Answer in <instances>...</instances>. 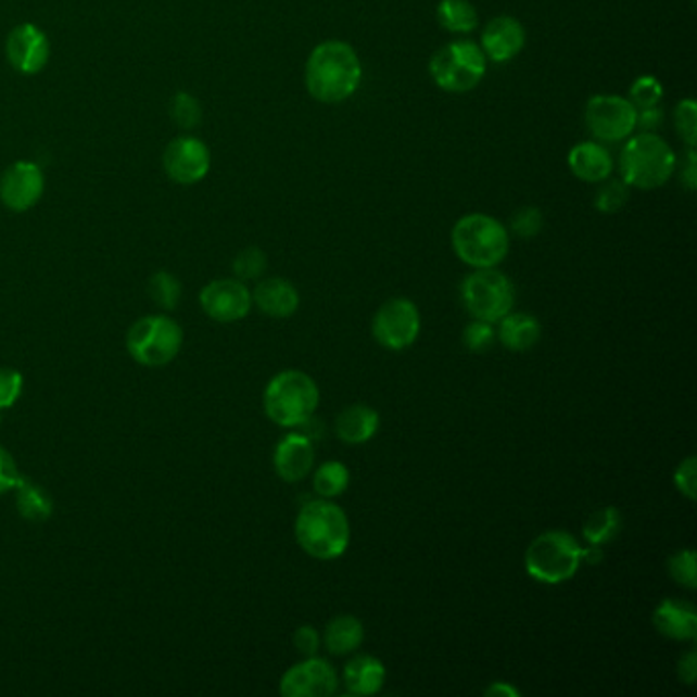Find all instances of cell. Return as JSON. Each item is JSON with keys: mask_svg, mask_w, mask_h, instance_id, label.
<instances>
[{"mask_svg": "<svg viewBox=\"0 0 697 697\" xmlns=\"http://www.w3.org/2000/svg\"><path fill=\"white\" fill-rule=\"evenodd\" d=\"M363 62L356 50L338 39L315 46L305 64V87L317 103L340 105L360 88Z\"/></svg>", "mask_w": 697, "mask_h": 697, "instance_id": "cell-1", "label": "cell"}, {"mask_svg": "<svg viewBox=\"0 0 697 697\" xmlns=\"http://www.w3.org/2000/svg\"><path fill=\"white\" fill-rule=\"evenodd\" d=\"M350 522L346 511L330 499L317 497L301 507L295 520L299 546L319 560L340 558L350 546Z\"/></svg>", "mask_w": 697, "mask_h": 697, "instance_id": "cell-2", "label": "cell"}, {"mask_svg": "<svg viewBox=\"0 0 697 697\" xmlns=\"http://www.w3.org/2000/svg\"><path fill=\"white\" fill-rule=\"evenodd\" d=\"M620 178L630 189L655 191L664 187L677 168L673 148L655 131L630 136L618 160Z\"/></svg>", "mask_w": 697, "mask_h": 697, "instance_id": "cell-3", "label": "cell"}, {"mask_svg": "<svg viewBox=\"0 0 697 697\" xmlns=\"http://www.w3.org/2000/svg\"><path fill=\"white\" fill-rule=\"evenodd\" d=\"M454 254L471 268H495L509 252L507 227L485 213L460 217L451 233Z\"/></svg>", "mask_w": 697, "mask_h": 697, "instance_id": "cell-4", "label": "cell"}, {"mask_svg": "<svg viewBox=\"0 0 697 697\" xmlns=\"http://www.w3.org/2000/svg\"><path fill=\"white\" fill-rule=\"evenodd\" d=\"M319 386L303 370H282L264 389V411L280 428H301L314 418Z\"/></svg>", "mask_w": 697, "mask_h": 697, "instance_id": "cell-5", "label": "cell"}, {"mask_svg": "<svg viewBox=\"0 0 697 697\" xmlns=\"http://www.w3.org/2000/svg\"><path fill=\"white\" fill-rule=\"evenodd\" d=\"M583 546L571 532L548 530L528 544L523 565L532 579L546 585H558L573 579L581 567Z\"/></svg>", "mask_w": 697, "mask_h": 697, "instance_id": "cell-6", "label": "cell"}, {"mask_svg": "<svg viewBox=\"0 0 697 697\" xmlns=\"http://www.w3.org/2000/svg\"><path fill=\"white\" fill-rule=\"evenodd\" d=\"M428 68L438 88L462 94L481 85L487 74V58L474 41L456 39L432 55Z\"/></svg>", "mask_w": 697, "mask_h": 697, "instance_id": "cell-7", "label": "cell"}, {"mask_svg": "<svg viewBox=\"0 0 697 697\" xmlns=\"http://www.w3.org/2000/svg\"><path fill=\"white\" fill-rule=\"evenodd\" d=\"M182 328L166 315H148L127 331V352L143 367H164L182 348Z\"/></svg>", "mask_w": 697, "mask_h": 697, "instance_id": "cell-8", "label": "cell"}, {"mask_svg": "<svg viewBox=\"0 0 697 697\" xmlns=\"http://www.w3.org/2000/svg\"><path fill=\"white\" fill-rule=\"evenodd\" d=\"M462 305L474 319L497 324L514 309L516 287L511 279L495 268H474L460 284Z\"/></svg>", "mask_w": 697, "mask_h": 697, "instance_id": "cell-9", "label": "cell"}, {"mask_svg": "<svg viewBox=\"0 0 697 697\" xmlns=\"http://www.w3.org/2000/svg\"><path fill=\"white\" fill-rule=\"evenodd\" d=\"M638 109L626 97L595 94L585 106V125L599 143H618L636 131Z\"/></svg>", "mask_w": 697, "mask_h": 697, "instance_id": "cell-10", "label": "cell"}, {"mask_svg": "<svg viewBox=\"0 0 697 697\" xmlns=\"http://www.w3.org/2000/svg\"><path fill=\"white\" fill-rule=\"evenodd\" d=\"M421 331L418 305L411 299L395 296L372 317V335L386 350H405L416 344Z\"/></svg>", "mask_w": 697, "mask_h": 697, "instance_id": "cell-11", "label": "cell"}, {"mask_svg": "<svg viewBox=\"0 0 697 697\" xmlns=\"http://www.w3.org/2000/svg\"><path fill=\"white\" fill-rule=\"evenodd\" d=\"M338 692V673L330 661L321 657H305L293 664L280 680L284 697H330Z\"/></svg>", "mask_w": 697, "mask_h": 697, "instance_id": "cell-12", "label": "cell"}, {"mask_svg": "<svg viewBox=\"0 0 697 697\" xmlns=\"http://www.w3.org/2000/svg\"><path fill=\"white\" fill-rule=\"evenodd\" d=\"M46 189V178L36 162L18 160L0 176V201L7 210L23 213L36 207Z\"/></svg>", "mask_w": 697, "mask_h": 697, "instance_id": "cell-13", "label": "cell"}, {"mask_svg": "<svg viewBox=\"0 0 697 697\" xmlns=\"http://www.w3.org/2000/svg\"><path fill=\"white\" fill-rule=\"evenodd\" d=\"M162 164L168 178L175 180L176 185H194L210 173V148L199 138L180 136L168 143Z\"/></svg>", "mask_w": 697, "mask_h": 697, "instance_id": "cell-14", "label": "cell"}, {"mask_svg": "<svg viewBox=\"0 0 697 697\" xmlns=\"http://www.w3.org/2000/svg\"><path fill=\"white\" fill-rule=\"evenodd\" d=\"M199 301L203 312L219 324H233L244 319L254 305L250 289L240 279L213 280L201 291Z\"/></svg>", "mask_w": 697, "mask_h": 697, "instance_id": "cell-15", "label": "cell"}, {"mask_svg": "<svg viewBox=\"0 0 697 697\" xmlns=\"http://www.w3.org/2000/svg\"><path fill=\"white\" fill-rule=\"evenodd\" d=\"M50 39L34 23L17 25L7 37V58L21 74L31 76L43 71L50 62Z\"/></svg>", "mask_w": 697, "mask_h": 697, "instance_id": "cell-16", "label": "cell"}, {"mask_svg": "<svg viewBox=\"0 0 697 697\" xmlns=\"http://www.w3.org/2000/svg\"><path fill=\"white\" fill-rule=\"evenodd\" d=\"M525 29L516 17H493L481 34V50L495 64H506L522 53Z\"/></svg>", "mask_w": 697, "mask_h": 697, "instance_id": "cell-17", "label": "cell"}, {"mask_svg": "<svg viewBox=\"0 0 697 697\" xmlns=\"http://www.w3.org/2000/svg\"><path fill=\"white\" fill-rule=\"evenodd\" d=\"M275 471L287 483L303 481L315 465L314 440L301 432H291L275 448Z\"/></svg>", "mask_w": 697, "mask_h": 697, "instance_id": "cell-18", "label": "cell"}, {"mask_svg": "<svg viewBox=\"0 0 697 697\" xmlns=\"http://www.w3.org/2000/svg\"><path fill=\"white\" fill-rule=\"evenodd\" d=\"M652 624L664 638L692 643L697 636V611L692 604L680 599H662L652 611Z\"/></svg>", "mask_w": 697, "mask_h": 697, "instance_id": "cell-19", "label": "cell"}, {"mask_svg": "<svg viewBox=\"0 0 697 697\" xmlns=\"http://www.w3.org/2000/svg\"><path fill=\"white\" fill-rule=\"evenodd\" d=\"M571 173L590 185H599L613 173V157L610 150L599 141H579L569 152Z\"/></svg>", "mask_w": 697, "mask_h": 697, "instance_id": "cell-20", "label": "cell"}, {"mask_svg": "<svg viewBox=\"0 0 697 697\" xmlns=\"http://www.w3.org/2000/svg\"><path fill=\"white\" fill-rule=\"evenodd\" d=\"M252 303L268 317L287 319V317L295 315L301 296L291 280L273 277V279L261 280L256 284V289L252 293Z\"/></svg>", "mask_w": 697, "mask_h": 697, "instance_id": "cell-21", "label": "cell"}, {"mask_svg": "<svg viewBox=\"0 0 697 697\" xmlns=\"http://www.w3.org/2000/svg\"><path fill=\"white\" fill-rule=\"evenodd\" d=\"M386 669L383 661L372 655H356L344 667L342 681L350 696H377L383 689Z\"/></svg>", "mask_w": 697, "mask_h": 697, "instance_id": "cell-22", "label": "cell"}, {"mask_svg": "<svg viewBox=\"0 0 697 697\" xmlns=\"http://www.w3.org/2000/svg\"><path fill=\"white\" fill-rule=\"evenodd\" d=\"M497 340L511 352H528L534 348L542 338V326L538 317L525 312H509L497 321L495 330Z\"/></svg>", "mask_w": 697, "mask_h": 697, "instance_id": "cell-23", "label": "cell"}, {"mask_svg": "<svg viewBox=\"0 0 697 697\" xmlns=\"http://www.w3.org/2000/svg\"><path fill=\"white\" fill-rule=\"evenodd\" d=\"M381 418L377 409L356 403L342 409L335 418V434L346 444H365L377 436Z\"/></svg>", "mask_w": 697, "mask_h": 697, "instance_id": "cell-24", "label": "cell"}, {"mask_svg": "<svg viewBox=\"0 0 697 697\" xmlns=\"http://www.w3.org/2000/svg\"><path fill=\"white\" fill-rule=\"evenodd\" d=\"M365 641V626L356 616L342 613L330 620L324 630L321 643L333 657H346L358 650Z\"/></svg>", "mask_w": 697, "mask_h": 697, "instance_id": "cell-25", "label": "cell"}, {"mask_svg": "<svg viewBox=\"0 0 697 697\" xmlns=\"http://www.w3.org/2000/svg\"><path fill=\"white\" fill-rule=\"evenodd\" d=\"M436 18L442 29L458 36L472 34L479 27V13L471 0H440Z\"/></svg>", "mask_w": 697, "mask_h": 697, "instance_id": "cell-26", "label": "cell"}, {"mask_svg": "<svg viewBox=\"0 0 697 697\" xmlns=\"http://www.w3.org/2000/svg\"><path fill=\"white\" fill-rule=\"evenodd\" d=\"M17 509L18 514L29 522H46L53 511L52 497L46 493V489L39 487L34 481L21 477L17 485Z\"/></svg>", "mask_w": 697, "mask_h": 697, "instance_id": "cell-27", "label": "cell"}, {"mask_svg": "<svg viewBox=\"0 0 697 697\" xmlns=\"http://www.w3.org/2000/svg\"><path fill=\"white\" fill-rule=\"evenodd\" d=\"M622 528V514L613 506L601 507L590 514L583 523V538L592 546H604L620 534Z\"/></svg>", "mask_w": 697, "mask_h": 697, "instance_id": "cell-28", "label": "cell"}, {"mask_svg": "<svg viewBox=\"0 0 697 697\" xmlns=\"http://www.w3.org/2000/svg\"><path fill=\"white\" fill-rule=\"evenodd\" d=\"M350 485V471L344 462L328 460L315 469L314 491L317 497L335 499L340 497Z\"/></svg>", "mask_w": 697, "mask_h": 697, "instance_id": "cell-29", "label": "cell"}, {"mask_svg": "<svg viewBox=\"0 0 697 697\" xmlns=\"http://www.w3.org/2000/svg\"><path fill=\"white\" fill-rule=\"evenodd\" d=\"M630 199V187L622 178H606L604 182H599V189L595 192L593 199V207L604 213V215H611L622 210Z\"/></svg>", "mask_w": 697, "mask_h": 697, "instance_id": "cell-30", "label": "cell"}, {"mask_svg": "<svg viewBox=\"0 0 697 697\" xmlns=\"http://www.w3.org/2000/svg\"><path fill=\"white\" fill-rule=\"evenodd\" d=\"M669 575L673 576L681 587L694 592L697 587L696 550L683 548L669 558Z\"/></svg>", "mask_w": 697, "mask_h": 697, "instance_id": "cell-31", "label": "cell"}, {"mask_svg": "<svg viewBox=\"0 0 697 697\" xmlns=\"http://www.w3.org/2000/svg\"><path fill=\"white\" fill-rule=\"evenodd\" d=\"M662 97H664V88L659 78L641 76L632 83L628 99L636 109H650V106L661 105Z\"/></svg>", "mask_w": 697, "mask_h": 697, "instance_id": "cell-32", "label": "cell"}, {"mask_svg": "<svg viewBox=\"0 0 697 697\" xmlns=\"http://www.w3.org/2000/svg\"><path fill=\"white\" fill-rule=\"evenodd\" d=\"M266 266H268L266 254L262 252L261 248L250 245L236 256L233 273L240 280H256L266 273Z\"/></svg>", "mask_w": 697, "mask_h": 697, "instance_id": "cell-33", "label": "cell"}, {"mask_svg": "<svg viewBox=\"0 0 697 697\" xmlns=\"http://www.w3.org/2000/svg\"><path fill=\"white\" fill-rule=\"evenodd\" d=\"M148 293L156 301L160 307L164 309H175L178 299H180V284L178 280L170 275L160 270L152 279H150V289Z\"/></svg>", "mask_w": 697, "mask_h": 697, "instance_id": "cell-34", "label": "cell"}, {"mask_svg": "<svg viewBox=\"0 0 697 697\" xmlns=\"http://www.w3.org/2000/svg\"><path fill=\"white\" fill-rule=\"evenodd\" d=\"M170 117L180 129H192L201 123V106L189 92H178L170 101Z\"/></svg>", "mask_w": 697, "mask_h": 697, "instance_id": "cell-35", "label": "cell"}, {"mask_svg": "<svg viewBox=\"0 0 697 697\" xmlns=\"http://www.w3.org/2000/svg\"><path fill=\"white\" fill-rule=\"evenodd\" d=\"M542 227H544V215L538 207H532V205L516 211L509 221V231H514L522 240L536 238L541 233Z\"/></svg>", "mask_w": 697, "mask_h": 697, "instance_id": "cell-36", "label": "cell"}, {"mask_svg": "<svg viewBox=\"0 0 697 697\" xmlns=\"http://www.w3.org/2000/svg\"><path fill=\"white\" fill-rule=\"evenodd\" d=\"M675 129L687 148H696L697 141V105L694 99H683L673 113Z\"/></svg>", "mask_w": 697, "mask_h": 697, "instance_id": "cell-37", "label": "cell"}, {"mask_svg": "<svg viewBox=\"0 0 697 697\" xmlns=\"http://www.w3.org/2000/svg\"><path fill=\"white\" fill-rule=\"evenodd\" d=\"M497 335H495V328L493 324H487V321H481V319H474L472 324H469L465 331H462V344L465 348L471 350L474 354H483L487 352L493 344H495Z\"/></svg>", "mask_w": 697, "mask_h": 697, "instance_id": "cell-38", "label": "cell"}, {"mask_svg": "<svg viewBox=\"0 0 697 697\" xmlns=\"http://www.w3.org/2000/svg\"><path fill=\"white\" fill-rule=\"evenodd\" d=\"M673 483L680 491L681 495L689 502L696 499L697 489V460L696 456H687L685 460H681L677 471L673 474Z\"/></svg>", "mask_w": 697, "mask_h": 697, "instance_id": "cell-39", "label": "cell"}, {"mask_svg": "<svg viewBox=\"0 0 697 697\" xmlns=\"http://www.w3.org/2000/svg\"><path fill=\"white\" fill-rule=\"evenodd\" d=\"M23 391V377L13 368H0V409L13 407Z\"/></svg>", "mask_w": 697, "mask_h": 697, "instance_id": "cell-40", "label": "cell"}, {"mask_svg": "<svg viewBox=\"0 0 697 697\" xmlns=\"http://www.w3.org/2000/svg\"><path fill=\"white\" fill-rule=\"evenodd\" d=\"M293 645H295L296 652L303 657H315L319 646H321V634L319 630L314 626H299L293 634Z\"/></svg>", "mask_w": 697, "mask_h": 697, "instance_id": "cell-41", "label": "cell"}, {"mask_svg": "<svg viewBox=\"0 0 697 697\" xmlns=\"http://www.w3.org/2000/svg\"><path fill=\"white\" fill-rule=\"evenodd\" d=\"M18 479H21V474H18L15 458L9 454L7 448L0 446V495L13 491Z\"/></svg>", "mask_w": 697, "mask_h": 697, "instance_id": "cell-42", "label": "cell"}, {"mask_svg": "<svg viewBox=\"0 0 697 697\" xmlns=\"http://www.w3.org/2000/svg\"><path fill=\"white\" fill-rule=\"evenodd\" d=\"M662 111L661 106H650V109H638L636 115V129L641 131H657L661 127Z\"/></svg>", "mask_w": 697, "mask_h": 697, "instance_id": "cell-43", "label": "cell"}, {"mask_svg": "<svg viewBox=\"0 0 697 697\" xmlns=\"http://www.w3.org/2000/svg\"><path fill=\"white\" fill-rule=\"evenodd\" d=\"M677 673H680V680L687 685H694L697 677V655L696 650H689L685 652L680 659V664H677Z\"/></svg>", "mask_w": 697, "mask_h": 697, "instance_id": "cell-44", "label": "cell"}, {"mask_svg": "<svg viewBox=\"0 0 697 697\" xmlns=\"http://www.w3.org/2000/svg\"><path fill=\"white\" fill-rule=\"evenodd\" d=\"M687 164H685V170H683V182L689 191H696L697 189V173H696V148H687Z\"/></svg>", "mask_w": 697, "mask_h": 697, "instance_id": "cell-45", "label": "cell"}, {"mask_svg": "<svg viewBox=\"0 0 697 697\" xmlns=\"http://www.w3.org/2000/svg\"><path fill=\"white\" fill-rule=\"evenodd\" d=\"M485 696L489 697H520L522 696V692L518 689V687H514V685H509V683H502V681H495V683H491L489 685L487 689H485Z\"/></svg>", "mask_w": 697, "mask_h": 697, "instance_id": "cell-46", "label": "cell"}]
</instances>
